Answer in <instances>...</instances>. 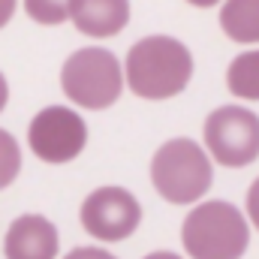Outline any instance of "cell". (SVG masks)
<instances>
[{"instance_id": "cell-1", "label": "cell", "mask_w": 259, "mask_h": 259, "mask_svg": "<svg viewBox=\"0 0 259 259\" xmlns=\"http://www.w3.org/2000/svg\"><path fill=\"white\" fill-rule=\"evenodd\" d=\"M124 78L130 91L142 100H172L193 78L190 49L166 33H154L130 46L124 61Z\"/></svg>"}, {"instance_id": "cell-2", "label": "cell", "mask_w": 259, "mask_h": 259, "mask_svg": "<svg viewBox=\"0 0 259 259\" xmlns=\"http://www.w3.org/2000/svg\"><path fill=\"white\" fill-rule=\"evenodd\" d=\"M181 241L190 259H241L250 244V226L232 202L211 199L187 214Z\"/></svg>"}, {"instance_id": "cell-3", "label": "cell", "mask_w": 259, "mask_h": 259, "mask_svg": "<svg viewBox=\"0 0 259 259\" xmlns=\"http://www.w3.org/2000/svg\"><path fill=\"white\" fill-rule=\"evenodd\" d=\"M214 169L193 139H169L151 160V184L169 205H193L211 190Z\"/></svg>"}, {"instance_id": "cell-4", "label": "cell", "mask_w": 259, "mask_h": 259, "mask_svg": "<svg viewBox=\"0 0 259 259\" xmlns=\"http://www.w3.org/2000/svg\"><path fill=\"white\" fill-rule=\"evenodd\" d=\"M61 88L69 103L91 109V112H103L121 100V91H124L121 61L109 49H100V46L78 49L64 61Z\"/></svg>"}, {"instance_id": "cell-5", "label": "cell", "mask_w": 259, "mask_h": 259, "mask_svg": "<svg viewBox=\"0 0 259 259\" xmlns=\"http://www.w3.org/2000/svg\"><path fill=\"white\" fill-rule=\"evenodd\" d=\"M202 139L220 166L244 169L259 160V115L244 106H220L205 118Z\"/></svg>"}, {"instance_id": "cell-6", "label": "cell", "mask_w": 259, "mask_h": 259, "mask_svg": "<svg viewBox=\"0 0 259 259\" xmlns=\"http://www.w3.org/2000/svg\"><path fill=\"white\" fill-rule=\"evenodd\" d=\"M27 145H30L33 157H39L42 163L61 166V163L75 160L84 151L88 124L81 121V115L75 109L46 106L33 115V121L27 127Z\"/></svg>"}, {"instance_id": "cell-7", "label": "cell", "mask_w": 259, "mask_h": 259, "mask_svg": "<svg viewBox=\"0 0 259 259\" xmlns=\"http://www.w3.org/2000/svg\"><path fill=\"white\" fill-rule=\"evenodd\" d=\"M78 220H81V229L88 235L112 244V241L130 238L139 229L142 205L130 190L109 184V187H97L94 193H88V199L81 202Z\"/></svg>"}, {"instance_id": "cell-8", "label": "cell", "mask_w": 259, "mask_h": 259, "mask_svg": "<svg viewBox=\"0 0 259 259\" xmlns=\"http://www.w3.org/2000/svg\"><path fill=\"white\" fill-rule=\"evenodd\" d=\"M61 235L55 223L42 214H21L12 220L3 238L6 259H58Z\"/></svg>"}, {"instance_id": "cell-9", "label": "cell", "mask_w": 259, "mask_h": 259, "mask_svg": "<svg viewBox=\"0 0 259 259\" xmlns=\"http://www.w3.org/2000/svg\"><path fill=\"white\" fill-rule=\"evenodd\" d=\"M130 0H69V21L94 39L118 36L130 24Z\"/></svg>"}, {"instance_id": "cell-10", "label": "cell", "mask_w": 259, "mask_h": 259, "mask_svg": "<svg viewBox=\"0 0 259 259\" xmlns=\"http://www.w3.org/2000/svg\"><path fill=\"white\" fill-rule=\"evenodd\" d=\"M220 27L232 42H259V0H226L220 9Z\"/></svg>"}, {"instance_id": "cell-11", "label": "cell", "mask_w": 259, "mask_h": 259, "mask_svg": "<svg viewBox=\"0 0 259 259\" xmlns=\"http://www.w3.org/2000/svg\"><path fill=\"white\" fill-rule=\"evenodd\" d=\"M226 88L238 100L259 103V49L241 52L226 69Z\"/></svg>"}, {"instance_id": "cell-12", "label": "cell", "mask_w": 259, "mask_h": 259, "mask_svg": "<svg viewBox=\"0 0 259 259\" xmlns=\"http://www.w3.org/2000/svg\"><path fill=\"white\" fill-rule=\"evenodd\" d=\"M21 172V148L12 133L0 130V190H6Z\"/></svg>"}, {"instance_id": "cell-13", "label": "cell", "mask_w": 259, "mask_h": 259, "mask_svg": "<svg viewBox=\"0 0 259 259\" xmlns=\"http://www.w3.org/2000/svg\"><path fill=\"white\" fill-rule=\"evenodd\" d=\"M24 12L36 24H64L69 18V0H24Z\"/></svg>"}, {"instance_id": "cell-14", "label": "cell", "mask_w": 259, "mask_h": 259, "mask_svg": "<svg viewBox=\"0 0 259 259\" xmlns=\"http://www.w3.org/2000/svg\"><path fill=\"white\" fill-rule=\"evenodd\" d=\"M244 205H247V217L253 223V229H259V178L247 187V196H244Z\"/></svg>"}, {"instance_id": "cell-15", "label": "cell", "mask_w": 259, "mask_h": 259, "mask_svg": "<svg viewBox=\"0 0 259 259\" xmlns=\"http://www.w3.org/2000/svg\"><path fill=\"white\" fill-rule=\"evenodd\" d=\"M64 259H118V256L103 250V247H72Z\"/></svg>"}, {"instance_id": "cell-16", "label": "cell", "mask_w": 259, "mask_h": 259, "mask_svg": "<svg viewBox=\"0 0 259 259\" xmlns=\"http://www.w3.org/2000/svg\"><path fill=\"white\" fill-rule=\"evenodd\" d=\"M15 3H18V0H0V30L12 21V15H15Z\"/></svg>"}, {"instance_id": "cell-17", "label": "cell", "mask_w": 259, "mask_h": 259, "mask_svg": "<svg viewBox=\"0 0 259 259\" xmlns=\"http://www.w3.org/2000/svg\"><path fill=\"white\" fill-rule=\"evenodd\" d=\"M6 103H9V84H6V78H3V72H0V112L6 109Z\"/></svg>"}, {"instance_id": "cell-18", "label": "cell", "mask_w": 259, "mask_h": 259, "mask_svg": "<svg viewBox=\"0 0 259 259\" xmlns=\"http://www.w3.org/2000/svg\"><path fill=\"white\" fill-rule=\"evenodd\" d=\"M145 259H181V256L172 253V250H154V253H148Z\"/></svg>"}, {"instance_id": "cell-19", "label": "cell", "mask_w": 259, "mask_h": 259, "mask_svg": "<svg viewBox=\"0 0 259 259\" xmlns=\"http://www.w3.org/2000/svg\"><path fill=\"white\" fill-rule=\"evenodd\" d=\"M190 6H199V9H211V6H217L220 0H187Z\"/></svg>"}]
</instances>
